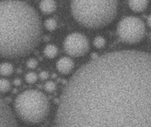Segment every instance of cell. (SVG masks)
Masks as SVG:
<instances>
[{"label": "cell", "mask_w": 151, "mask_h": 127, "mask_svg": "<svg viewBox=\"0 0 151 127\" xmlns=\"http://www.w3.org/2000/svg\"><path fill=\"white\" fill-rule=\"evenodd\" d=\"M58 126H151V54L114 51L74 73L55 117Z\"/></svg>", "instance_id": "1"}, {"label": "cell", "mask_w": 151, "mask_h": 127, "mask_svg": "<svg viewBox=\"0 0 151 127\" xmlns=\"http://www.w3.org/2000/svg\"><path fill=\"white\" fill-rule=\"evenodd\" d=\"M41 35L39 16L20 0H2L0 5L1 56L14 59L30 53Z\"/></svg>", "instance_id": "2"}, {"label": "cell", "mask_w": 151, "mask_h": 127, "mask_svg": "<svg viewBox=\"0 0 151 127\" xmlns=\"http://www.w3.org/2000/svg\"><path fill=\"white\" fill-rule=\"evenodd\" d=\"M117 0H71V11L80 25L89 29L109 25L117 16Z\"/></svg>", "instance_id": "3"}, {"label": "cell", "mask_w": 151, "mask_h": 127, "mask_svg": "<svg viewBox=\"0 0 151 127\" xmlns=\"http://www.w3.org/2000/svg\"><path fill=\"white\" fill-rule=\"evenodd\" d=\"M14 109L23 122L37 124L43 122L50 111V104L44 93L37 89H27L16 98Z\"/></svg>", "instance_id": "4"}, {"label": "cell", "mask_w": 151, "mask_h": 127, "mask_svg": "<svg viewBox=\"0 0 151 127\" xmlns=\"http://www.w3.org/2000/svg\"><path fill=\"white\" fill-rule=\"evenodd\" d=\"M117 34L126 44L138 43L145 35V24L136 16H127L122 19L117 26Z\"/></svg>", "instance_id": "5"}, {"label": "cell", "mask_w": 151, "mask_h": 127, "mask_svg": "<svg viewBox=\"0 0 151 127\" xmlns=\"http://www.w3.org/2000/svg\"><path fill=\"white\" fill-rule=\"evenodd\" d=\"M65 52L71 57H81L89 50L90 45L85 35L73 33L66 36L63 41Z\"/></svg>", "instance_id": "6"}, {"label": "cell", "mask_w": 151, "mask_h": 127, "mask_svg": "<svg viewBox=\"0 0 151 127\" xmlns=\"http://www.w3.org/2000/svg\"><path fill=\"white\" fill-rule=\"evenodd\" d=\"M1 127H9L17 126L13 113L10 108V107L7 104L6 102L1 99V118H0Z\"/></svg>", "instance_id": "7"}, {"label": "cell", "mask_w": 151, "mask_h": 127, "mask_svg": "<svg viewBox=\"0 0 151 127\" xmlns=\"http://www.w3.org/2000/svg\"><path fill=\"white\" fill-rule=\"evenodd\" d=\"M74 63L73 60L70 57L67 56L61 58L56 62L57 70L63 75H67L71 73L74 69Z\"/></svg>", "instance_id": "8"}, {"label": "cell", "mask_w": 151, "mask_h": 127, "mask_svg": "<svg viewBox=\"0 0 151 127\" xmlns=\"http://www.w3.org/2000/svg\"><path fill=\"white\" fill-rule=\"evenodd\" d=\"M57 8L55 0H41L39 3V9L44 14H51Z\"/></svg>", "instance_id": "9"}, {"label": "cell", "mask_w": 151, "mask_h": 127, "mask_svg": "<svg viewBox=\"0 0 151 127\" xmlns=\"http://www.w3.org/2000/svg\"><path fill=\"white\" fill-rule=\"evenodd\" d=\"M128 5L133 11L140 13L147 8L148 0H128Z\"/></svg>", "instance_id": "10"}, {"label": "cell", "mask_w": 151, "mask_h": 127, "mask_svg": "<svg viewBox=\"0 0 151 127\" xmlns=\"http://www.w3.org/2000/svg\"><path fill=\"white\" fill-rule=\"evenodd\" d=\"M58 53V49L55 45H48L44 47V54L47 59H52L57 56Z\"/></svg>", "instance_id": "11"}, {"label": "cell", "mask_w": 151, "mask_h": 127, "mask_svg": "<svg viewBox=\"0 0 151 127\" xmlns=\"http://www.w3.org/2000/svg\"><path fill=\"white\" fill-rule=\"evenodd\" d=\"M14 67L12 63L9 62H3L1 64V75L2 77H8L13 74Z\"/></svg>", "instance_id": "12"}, {"label": "cell", "mask_w": 151, "mask_h": 127, "mask_svg": "<svg viewBox=\"0 0 151 127\" xmlns=\"http://www.w3.org/2000/svg\"><path fill=\"white\" fill-rule=\"evenodd\" d=\"M44 27L49 31H52V30H55V29L58 27V22L55 19H52V18H49L47 19L44 22Z\"/></svg>", "instance_id": "13"}, {"label": "cell", "mask_w": 151, "mask_h": 127, "mask_svg": "<svg viewBox=\"0 0 151 127\" xmlns=\"http://www.w3.org/2000/svg\"><path fill=\"white\" fill-rule=\"evenodd\" d=\"M93 45L97 49H102L106 45V38H104L103 36H97L93 41Z\"/></svg>", "instance_id": "14"}, {"label": "cell", "mask_w": 151, "mask_h": 127, "mask_svg": "<svg viewBox=\"0 0 151 127\" xmlns=\"http://www.w3.org/2000/svg\"><path fill=\"white\" fill-rule=\"evenodd\" d=\"M11 87L10 82L6 78H2L0 81V90L2 93H7Z\"/></svg>", "instance_id": "15"}, {"label": "cell", "mask_w": 151, "mask_h": 127, "mask_svg": "<svg viewBox=\"0 0 151 127\" xmlns=\"http://www.w3.org/2000/svg\"><path fill=\"white\" fill-rule=\"evenodd\" d=\"M38 80V75L34 72H29L25 75V81L28 84H34Z\"/></svg>", "instance_id": "16"}, {"label": "cell", "mask_w": 151, "mask_h": 127, "mask_svg": "<svg viewBox=\"0 0 151 127\" xmlns=\"http://www.w3.org/2000/svg\"><path fill=\"white\" fill-rule=\"evenodd\" d=\"M44 89H45V90L47 91V92H49V93L53 92H55V89H56V84H55V83L53 82V81H47V82L45 83V84H44Z\"/></svg>", "instance_id": "17"}, {"label": "cell", "mask_w": 151, "mask_h": 127, "mask_svg": "<svg viewBox=\"0 0 151 127\" xmlns=\"http://www.w3.org/2000/svg\"><path fill=\"white\" fill-rule=\"evenodd\" d=\"M38 64V61L35 59H30L27 61V62H26V65H27V68L31 69V70L36 68Z\"/></svg>", "instance_id": "18"}, {"label": "cell", "mask_w": 151, "mask_h": 127, "mask_svg": "<svg viewBox=\"0 0 151 127\" xmlns=\"http://www.w3.org/2000/svg\"><path fill=\"white\" fill-rule=\"evenodd\" d=\"M39 77L42 80H47L49 78V73L47 71H41L39 74Z\"/></svg>", "instance_id": "19"}, {"label": "cell", "mask_w": 151, "mask_h": 127, "mask_svg": "<svg viewBox=\"0 0 151 127\" xmlns=\"http://www.w3.org/2000/svg\"><path fill=\"white\" fill-rule=\"evenodd\" d=\"M13 84H14L15 86L19 87L20 86L21 84H22V81H21L20 78H16V79L13 81Z\"/></svg>", "instance_id": "20"}, {"label": "cell", "mask_w": 151, "mask_h": 127, "mask_svg": "<svg viewBox=\"0 0 151 127\" xmlns=\"http://www.w3.org/2000/svg\"><path fill=\"white\" fill-rule=\"evenodd\" d=\"M147 22H148V26L151 27V14L148 16V19H147Z\"/></svg>", "instance_id": "21"}]
</instances>
